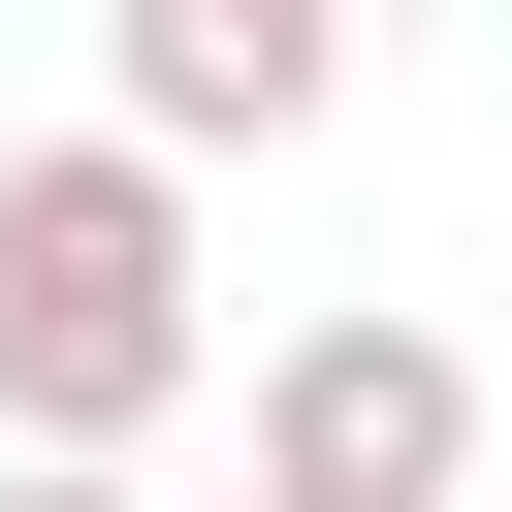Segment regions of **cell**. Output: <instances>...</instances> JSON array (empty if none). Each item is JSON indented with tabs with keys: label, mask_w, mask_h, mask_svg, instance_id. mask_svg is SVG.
Returning <instances> with one entry per match:
<instances>
[{
	"label": "cell",
	"mask_w": 512,
	"mask_h": 512,
	"mask_svg": "<svg viewBox=\"0 0 512 512\" xmlns=\"http://www.w3.org/2000/svg\"><path fill=\"white\" fill-rule=\"evenodd\" d=\"M192 352H224L192 160H160V128H32V160H0V448H160Z\"/></svg>",
	"instance_id": "6da1fadb"
},
{
	"label": "cell",
	"mask_w": 512,
	"mask_h": 512,
	"mask_svg": "<svg viewBox=\"0 0 512 512\" xmlns=\"http://www.w3.org/2000/svg\"><path fill=\"white\" fill-rule=\"evenodd\" d=\"M256 512H480V352L448 320H288L256 352Z\"/></svg>",
	"instance_id": "7a4b0ae2"
},
{
	"label": "cell",
	"mask_w": 512,
	"mask_h": 512,
	"mask_svg": "<svg viewBox=\"0 0 512 512\" xmlns=\"http://www.w3.org/2000/svg\"><path fill=\"white\" fill-rule=\"evenodd\" d=\"M352 96V0H128V128L160 160H288Z\"/></svg>",
	"instance_id": "3957f363"
},
{
	"label": "cell",
	"mask_w": 512,
	"mask_h": 512,
	"mask_svg": "<svg viewBox=\"0 0 512 512\" xmlns=\"http://www.w3.org/2000/svg\"><path fill=\"white\" fill-rule=\"evenodd\" d=\"M0 512H160V480H128V448H0Z\"/></svg>",
	"instance_id": "277c9868"
}]
</instances>
